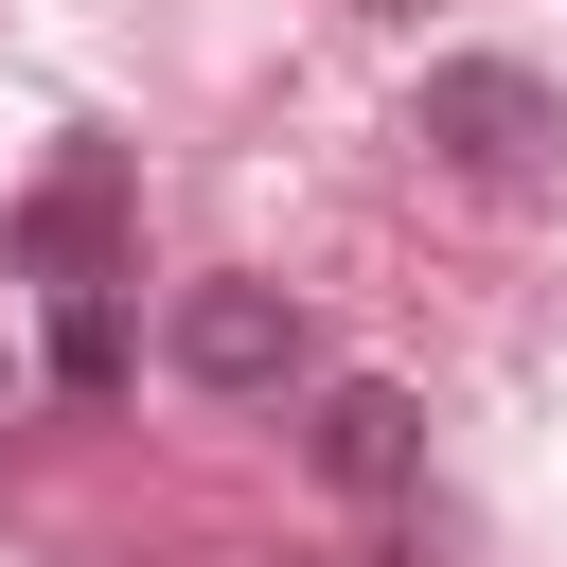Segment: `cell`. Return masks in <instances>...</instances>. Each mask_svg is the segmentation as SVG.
I'll use <instances>...</instances> for the list:
<instances>
[{
    "label": "cell",
    "instance_id": "obj_1",
    "mask_svg": "<svg viewBox=\"0 0 567 567\" xmlns=\"http://www.w3.org/2000/svg\"><path fill=\"white\" fill-rule=\"evenodd\" d=\"M408 142H425L461 195H549L567 106H549V71H532V53H443V71L408 89Z\"/></svg>",
    "mask_w": 567,
    "mask_h": 567
},
{
    "label": "cell",
    "instance_id": "obj_2",
    "mask_svg": "<svg viewBox=\"0 0 567 567\" xmlns=\"http://www.w3.org/2000/svg\"><path fill=\"white\" fill-rule=\"evenodd\" d=\"M0 248H18L53 301H124V284H142V266H124V159H106V142H71V159L18 195V230H0Z\"/></svg>",
    "mask_w": 567,
    "mask_h": 567
},
{
    "label": "cell",
    "instance_id": "obj_3",
    "mask_svg": "<svg viewBox=\"0 0 567 567\" xmlns=\"http://www.w3.org/2000/svg\"><path fill=\"white\" fill-rule=\"evenodd\" d=\"M159 354L195 372V390H301V354H319V319L284 301V284H177V319H159Z\"/></svg>",
    "mask_w": 567,
    "mask_h": 567
},
{
    "label": "cell",
    "instance_id": "obj_4",
    "mask_svg": "<svg viewBox=\"0 0 567 567\" xmlns=\"http://www.w3.org/2000/svg\"><path fill=\"white\" fill-rule=\"evenodd\" d=\"M301 461H319L337 496H408V478H425V390L337 372V390H319V425H301Z\"/></svg>",
    "mask_w": 567,
    "mask_h": 567
},
{
    "label": "cell",
    "instance_id": "obj_5",
    "mask_svg": "<svg viewBox=\"0 0 567 567\" xmlns=\"http://www.w3.org/2000/svg\"><path fill=\"white\" fill-rule=\"evenodd\" d=\"M53 390H124V301H53Z\"/></svg>",
    "mask_w": 567,
    "mask_h": 567
}]
</instances>
